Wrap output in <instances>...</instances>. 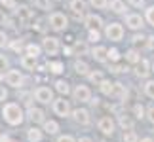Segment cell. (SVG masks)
Segmentation results:
<instances>
[{"label":"cell","mask_w":154,"mask_h":142,"mask_svg":"<svg viewBox=\"0 0 154 142\" xmlns=\"http://www.w3.org/2000/svg\"><path fill=\"white\" fill-rule=\"evenodd\" d=\"M2 116H4V120L10 123V125H21L23 123V110H21V106L19 104H15V102H8V104H4V108H2Z\"/></svg>","instance_id":"1"},{"label":"cell","mask_w":154,"mask_h":142,"mask_svg":"<svg viewBox=\"0 0 154 142\" xmlns=\"http://www.w3.org/2000/svg\"><path fill=\"white\" fill-rule=\"evenodd\" d=\"M48 21H50V27L55 32H63V31H67V27H69V17L65 15L63 11H51Z\"/></svg>","instance_id":"2"},{"label":"cell","mask_w":154,"mask_h":142,"mask_svg":"<svg viewBox=\"0 0 154 142\" xmlns=\"http://www.w3.org/2000/svg\"><path fill=\"white\" fill-rule=\"evenodd\" d=\"M105 36L110 40V42H120L124 38V27L120 23H110V25H106L105 28Z\"/></svg>","instance_id":"3"},{"label":"cell","mask_w":154,"mask_h":142,"mask_svg":"<svg viewBox=\"0 0 154 142\" xmlns=\"http://www.w3.org/2000/svg\"><path fill=\"white\" fill-rule=\"evenodd\" d=\"M42 49L46 51V55H57L59 49H61L59 38H55V36H46L42 40Z\"/></svg>","instance_id":"4"},{"label":"cell","mask_w":154,"mask_h":142,"mask_svg":"<svg viewBox=\"0 0 154 142\" xmlns=\"http://www.w3.org/2000/svg\"><path fill=\"white\" fill-rule=\"evenodd\" d=\"M53 112H55L59 117H67V116L70 114V104H69V100L65 99V97L53 100Z\"/></svg>","instance_id":"5"},{"label":"cell","mask_w":154,"mask_h":142,"mask_svg":"<svg viewBox=\"0 0 154 142\" xmlns=\"http://www.w3.org/2000/svg\"><path fill=\"white\" fill-rule=\"evenodd\" d=\"M126 25H128V28H131V31H141V28L145 27V19L139 13H128L126 15Z\"/></svg>","instance_id":"6"},{"label":"cell","mask_w":154,"mask_h":142,"mask_svg":"<svg viewBox=\"0 0 154 142\" xmlns=\"http://www.w3.org/2000/svg\"><path fill=\"white\" fill-rule=\"evenodd\" d=\"M72 95H74V100H78V102H90L91 100V91L88 85H76Z\"/></svg>","instance_id":"7"},{"label":"cell","mask_w":154,"mask_h":142,"mask_svg":"<svg viewBox=\"0 0 154 142\" xmlns=\"http://www.w3.org/2000/svg\"><path fill=\"white\" fill-rule=\"evenodd\" d=\"M6 84L11 85V87H21L23 84V74L19 72V70H15V68H11L6 72Z\"/></svg>","instance_id":"8"},{"label":"cell","mask_w":154,"mask_h":142,"mask_svg":"<svg viewBox=\"0 0 154 142\" xmlns=\"http://www.w3.org/2000/svg\"><path fill=\"white\" fill-rule=\"evenodd\" d=\"M97 127H99V131H101L105 137H110V135L114 133V121H112L109 116L101 117V120H99V123H97Z\"/></svg>","instance_id":"9"},{"label":"cell","mask_w":154,"mask_h":142,"mask_svg":"<svg viewBox=\"0 0 154 142\" xmlns=\"http://www.w3.org/2000/svg\"><path fill=\"white\" fill-rule=\"evenodd\" d=\"M34 97H36L38 102L50 104V100H53V91L50 89V87H38V89L34 91Z\"/></svg>","instance_id":"10"},{"label":"cell","mask_w":154,"mask_h":142,"mask_svg":"<svg viewBox=\"0 0 154 142\" xmlns=\"http://www.w3.org/2000/svg\"><path fill=\"white\" fill-rule=\"evenodd\" d=\"M72 117H74L76 123H80V125H90V121H91V116H90V112L86 108H76L72 112Z\"/></svg>","instance_id":"11"},{"label":"cell","mask_w":154,"mask_h":142,"mask_svg":"<svg viewBox=\"0 0 154 142\" xmlns=\"http://www.w3.org/2000/svg\"><path fill=\"white\" fill-rule=\"evenodd\" d=\"M84 25L88 28H99V27H103V17L97 13H88L84 17Z\"/></svg>","instance_id":"12"},{"label":"cell","mask_w":154,"mask_h":142,"mask_svg":"<svg viewBox=\"0 0 154 142\" xmlns=\"http://www.w3.org/2000/svg\"><path fill=\"white\" fill-rule=\"evenodd\" d=\"M149 72H152L149 61H146V59H141V61L135 64V76H137V78H146Z\"/></svg>","instance_id":"13"},{"label":"cell","mask_w":154,"mask_h":142,"mask_svg":"<svg viewBox=\"0 0 154 142\" xmlns=\"http://www.w3.org/2000/svg\"><path fill=\"white\" fill-rule=\"evenodd\" d=\"M91 57L95 59L97 63H105L106 59H109V49H106L105 46H95L91 49Z\"/></svg>","instance_id":"14"},{"label":"cell","mask_w":154,"mask_h":142,"mask_svg":"<svg viewBox=\"0 0 154 142\" xmlns=\"http://www.w3.org/2000/svg\"><path fill=\"white\" fill-rule=\"evenodd\" d=\"M69 8L72 10V13L76 17H82V15H84V11H86V2H84V0H70Z\"/></svg>","instance_id":"15"},{"label":"cell","mask_w":154,"mask_h":142,"mask_svg":"<svg viewBox=\"0 0 154 142\" xmlns=\"http://www.w3.org/2000/svg\"><path fill=\"white\" fill-rule=\"evenodd\" d=\"M110 97H116L118 100H124V99L128 97V89H126V85H124V84H118V81H116L114 87H112V95H110Z\"/></svg>","instance_id":"16"},{"label":"cell","mask_w":154,"mask_h":142,"mask_svg":"<svg viewBox=\"0 0 154 142\" xmlns=\"http://www.w3.org/2000/svg\"><path fill=\"white\" fill-rule=\"evenodd\" d=\"M21 67L25 68V70H34V67H36V57L25 53V55L21 57Z\"/></svg>","instance_id":"17"},{"label":"cell","mask_w":154,"mask_h":142,"mask_svg":"<svg viewBox=\"0 0 154 142\" xmlns=\"http://www.w3.org/2000/svg\"><path fill=\"white\" fill-rule=\"evenodd\" d=\"M29 120L34 123H42L44 121V110L40 108H29Z\"/></svg>","instance_id":"18"},{"label":"cell","mask_w":154,"mask_h":142,"mask_svg":"<svg viewBox=\"0 0 154 142\" xmlns=\"http://www.w3.org/2000/svg\"><path fill=\"white\" fill-rule=\"evenodd\" d=\"M109 8H110L112 13H126V4H124V0H110Z\"/></svg>","instance_id":"19"},{"label":"cell","mask_w":154,"mask_h":142,"mask_svg":"<svg viewBox=\"0 0 154 142\" xmlns=\"http://www.w3.org/2000/svg\"><path fill=\"white\" fill-rule=\"evenodd\" d=\"M15 11H17V15H19V19H21L23 23H29V21L32 19V11L29 10L27 6H21V8H17Z\"/></svg>","instance_id":"20"},{"label":"cell","mask_w":154,"mask_h":142,"mask_svg":"<svg viewBox=\"0 0 154 142\" xmlns=\"http://www.w3.org/2000/svg\"><path fill=\"white\" fill-rule=\"evenodd\" d=\"M74 70H76V74L86 76V74H90V64L80 59V61H76V63H74Z\"/></svg>","instance_id":"21"},{"label":"cell","mask_w":154,"mask_h":142,"mask_svg":"<svg viewBox=\"0 0 154 142\" xmlns=\"http://www.w3.org/2000/svg\"><path fill=\"white\" fill-rule=\"evenodd\" d=\"M27 138H29V142H40L42 140V131L36 127H31L27 131Z\"/></svg>","instance_id":"22"},{"label":"cell","mask_w":154,"mask_h":142,"mask_svg":"<svg viewBox=\"0 0 154 142\" xmlns=\"http://www.w3.org/2000/svg\"><path fill=\"white\" fill-rule=\"evenodd\" d=\"M126 61L128 63H131V64H137L141 61V53L137 49H128L126 51Z\"/></svg>","instance_id":"23"},{"label":"cell","mask_w":154,"mask_h":142,"mask_svg":"<svg viewBox=\"0 0 154 142\" xmlns=\"http://www.w3.org/2000/svg\"><path fill=\"white\" fill-rule=\"evenodd\" d=\"M55 89L61 93L63 97H67V95L70 93V87H69V84H67L65 80H57V81H55Z\"/></svg>","instance_id":"24"},{"label":"cell","mask_w":154,"mask_h":142,"mask_svg":"<svg viewBox=\"0 0 154 142\" xmlns=\"http://www.w3.org/2000/svg\"><path fill=\"white\" fill-rule=\"evenodd\" d=\"M48 68H50L51 74H61L63 70H65V67H63L61 61H50V63H48Z\"/></svg>","instance_id":"25"},{"label":"cell","mask_w":154,"mask_h":142,"mask_svg":"<svg viewBox=\"0 0 154 142\" xmlns=\"http://www.w3.org/2000/svg\"><path fill=\"white\" fill-rule=\"evenodd\" d=\"M44 129H46V133H48V135H55L59 131V125H57V121L48 120V121H44Z\"/></svg>","instance_id":"26"},{"label":"cell","mask_w":154,"mask_h":142,"mask_svg":"<svg viewBox=\"0 0 154 142\" xmlns=\"http://www.w3.org/2000/svg\"><path fill=\"white\" fill-rule=\"evenodd\" d=\"M112 87H114V84H112V81H109V80H103L101 84H99V89H101V93L103 95H112Z\"/></svg>","instance_id":"27"},{"label":"cell","mask_w":154,"mask_h":142,"mask_svg":"<svg viewBox=\"0 0 154 142\" xmlns=\"http://www.w3.org/2000/svg\"><path fill=\"white\" fill-rule=\"evenodd\" d=\"M40 51H42V47L36 46V44H27V47H25V53H29V55H32V57H38Z\"/></svg>","instance_id":"28"},{"label":"cell","mask_w":154,"mask_h":142,"mask_svg":"<svg viewBox=\"0 0 154 142\" xmlns=\"http://www.w3.org/2000/svg\"><path fill=\"white\" fill-rule=\"evenodd\" d=\"M99 38H101V34H99V28H90L88 31V42H99Z\"/></svg>","instance_id":"29"},{"label":"cell","mask_w":154,"mask_h":142,"mask_svg":"<svg viewBox=\"0 0 154 142\" xmlns=\"http://www.w3.org/2000/svg\"><path fill=\"white\" fill-rule=\"evenodd\" d=\"M34 6H36V8L38 10H46V11H48V10H51V0H34Z\"/></svg>","instance_id":"30"},{"label":"cell","mask_w":154,"mask_h":142,"mask_svg":"<svg viewBox=\"0 0 154 142\" xmlns=\"http://www.w3.org/2000/svg\"><path fill=\"white\" fill-rule=\"evenodd\" d=\"M145 21L149 23L150 27H154V6H149L145 11Z\"/></svg>","instance_id":"31"},{"label":"cell","mask_w":154,"mask_h":142,"mask_svg":"<svg viewBox=\"0 0 154 142\" xmlns=\"http://www.w3.org/2000/svg\"><path fill=\"white\" fill-rule=\"evenodd\" d=\"M72 49H74V55H86V53H88V46H86L84 42H82V44L76 42Z\"/></svg>","instance_id":"32"},{"label":"cell","mask_w":154,"mask_h":142,"mask_svg":"<svg viewBox=\"0 0 154 142\" xmlns=\"http://www.w3.org/2000/svg\"><path fill=\"white\" fill-rule=\"evenodd\" d=\"M124 142H139L137 133H133L131 129H128V131L124 133Z\"/></svg>","instance_id":"33"},{"label":"cell","mask_w":154,"mask_h":142,"mask_svg":"<svg viewBox=\"0 0 154 142\" xmlns=\"http://www.w3.org/2000/svg\"><path fill=\"white\" fill-rule=\"evenodd\" d=\"M133 116L137 117V120H143L145 117V108H143V104H133Z\"/></svg>","instance_id":"34"},{"label":"cell","mask_w":154,"mask_h":142,"mask_svg":"<svg viewBox=\"0 0 154 142\" xmlns=\"http://www.w3.org/2000/svg\"><path fill=\"white\" fill-rule=\"evenodd\" d=\"M90 4H91L95 10H105V8H109V0H90Z\"/></svg>","instance_id":"35"},{"label":"cell","mask_w":154,"mask_h":142,"mask_svg":"<svg viewBox=\"0 0 154 142\" xmlns=\"http://www.w3.org/2000/svg\"><path fill=\"white\" fill-rule=\"evenodd\" d=\"M0 4L4 6V10H10V11L17 10V2H15V0H0Z\"/></svg>","instance_id":"36"},{"label":"cell","mask_w":154,"mask_h":142,"mask_svg":"<svg viewBox=\"0 0 154 142\" xmlns=\"http://www.w3.org/2000/svg\"><path fill=\"white\" fill-rule=\"evenodd\" d=\"M145 95L150 97V99H154V80H150V81L145 84Z\"/></svg>","instance_id":"37"},{"label":"cell","mask_w":154,"mask_h":142,"mask_svg":"<svg viewBox=\"0 0 154 142\" xmlns=\"http://www.w3.org/2000/svg\"><path fill=\"white\" fill-rule=\"evenodd\" d=\"M88 76H90V80L93 81V84H97V85H99V84L103 81V74L99 72V70H95V72H90Z\"/></svg>","instance_id":"38"},{"label":"cell","mask_w":154,"mask_h":142,"mask_svg":"<svg viewBox=\"0 0 154 142\" xmlns=\"http://www.w3.org/2000/svg\"><path fill=\"white\" fill-rule=\"evenodd\" d=\"M109 61H110V63H116V61H120V51H118L116 47H112V49H109Z\"/></svg>","instance_id":"39"},{"label":"cell","mask_w":154,"mask_h":142,"mask_svg":"<svg viewBox=\"0 0 154 142\" xmlns=\"http://www.w3.org/2000/svg\"><path fill=\"white\" fill-rule=\"evenodd\" d=\"M120 125H122L124 129H131V127H133V121L129 120L128 116H120Z\"/></svg>","instance_id":"40"},{"label":"cell","mask_w":154,"mask_h":142,"mask_svg":"<svg viewBox=\"0 0 154 142\" xmlns=\"http://www.w3.org/2000/svg\"><path fill=\"white\" fill-rule=\"evenodd\" d=\"M110 72H116V74L128 72V67H124V64H112V67H110Z\"/></svg>","instance_id":"41"},{"label":"cell","mask_w":154,"mask_h":142,"mask_svg":"<svg viewBox=\"0 0 154 142\" xmlns=\"http://www.w3.org/2000/svg\"><path fill=\"white\" fill-rule=\"evenodd\" d=\"M8 46V34H6L4 31H0V47Z\"/></svg>","instance_id":"42"},{"label":"cell","mask_w":154,"mask_h":142,"mask_svg":"<svg viewBox=\"0 0 154 142\" xmlns=\"http://www.w3.org/2000/svg\"><path fill=\"white\" fill-rule=\"evenodd\" d=\"M11 49H14V51H21L23 49V42H21V40H15V42L11 44Z\"/></svg>","instance_id":"43"},{"label":"cell","mask_w":154,"mask_h":142,"mask_svg":"<svg viewBox=\"0 0 154 142\" xmlns=\"http://www.w3.org/2000/svg\"><path fill=\"white\" fill-rule=\"evenodd\" d=\"M129 4L133 6V8H141V6H145V0H128Z\"/></svg>","instance_id":"44"},{"label":"cell","mask_w":154,"mask_h":142,"mask_svg":"<svg viewBox=\"0 0 154 142\" xmlns=\"http://www.w3.org/2000/svg\"><path fill=\"white\" fill-rule=\"evenodd\" d=\"M57 142H74V138L70 137V135H63V137H59Z\"/></svg>","instance_id":"45"},{"label":"cell","mask_w":154,"mask_h":142,"mask_svg":"<svg viewBox=\"0 0 154 142\" xmlns=\"http://www.w3.org/2000/svg\"><path fill=\"white\" fill-rule=\"evenodd\" d=\"M146 117H149L150 123H154V106H150V108L146 110Z\"/></svg>","instance_id":"46"},{"label":"cell","mask_w":154,"mask_h":142,"mask_svg":"<svg viewBox=\"0 0 154 142\" xmlns=\"http://www.w3.org/2000/svg\"><path fill=\"white\" fill-rule=\"evenodd\" d=\"M6 67H8V57H4V55H0V70H4Z\"/></svg>","instance_id":"47"},{"label":"cell","mask_w":154,"mask_h":142,"mask_svg":"<svg viewBox=\"0 0 154 142\" xmlns=\"http://www.w3.org/2000/svg\"><path fill=\"white\" fill-rule=\"evenodd\" d=\"M146 47L154 51V36H149V38H146Z\"/></svg>","instance_id":"48"},{"label":"cell","mask_w":154,"mask_h":142,"mask_svg":"<svg viewBox=\"0 0 154 142\" xmlns=\"http://www.w3.org/2000/svg\"><path fill=\"white\" fill-rule=\"evenodd\" d=\"M6 99H8V91H6L2 85H0V100H6Z\"/></svg>","instance_id":"49"},{"label":"cell","mask_w":154,"mask_h":142,"mask_svg":"<svg viewBox=\"0 0 154 142\" xmlns=\"http://www.w3.org/2000/svg\"><path fill=\"white\" fill-rule=\"evenodd\" d=\"M143 40H146V38L143 36V34H135V36H133V42H135V44H139V42H143Z\"/></svg>","instance_id":"50"},{"label":"cell","mask_w":154,"mask_h":142,"mask_svg":"<svg viewBox=\"0 0 154 142\" xmlns=\"http://www.w3.org/2000/svg\"><path fill=\"white\" fill-rule=\"evenodd\" d=\"M63 53H65V55H72L74 49H72V47H63Z\"/></svg>","instance_id":"51"},{"label":"cell","mask_w":154,"mask_h":142,"mask_svg":"<svg viewBox=\"0 0 154 142\" xmlns=\"http://www.w3.org/2000/svg\"><path fill=\"white\" fill-rule=\"evenodd\" d=\"M78 142H93V140L88 138V137H82V138H78Z\"/></svg>","instance_id":"52"},{"label":"cell","mask_w":154,"mask_h":142,"mask_svg":"<svg viewBox=\"0 0 154 142\" xmlns=\"http://www.w3.org/2000/svg\"><path fill=\"white\" fill-rule=\"evenodd\" d=\"M141 142H152V138H143Z\"/></svg>","instance_id":"53"},{"label":"cell","mask_w":154,"mask_h":142,"mask_svg":"<svg viewBox=\"0 0 154 142\" xmlns=\"http://www.w3.org/2000/svg\"><path fill=\"white\" fill-rule=\"evenodd\" d=\"M0 80H6V76H4L2 72H0Z\"/></svg>","instance_id":"54"},{"label":"cell","mask_w":154,"mask_h":142,"mask_svg":"<svg viewBox=\"0 0 154 142\" xmlns=\"http://www.w3.org/2000/svg\"><path fill=\"white\" fill-rule=\"evenodd\" d=\"M152 72H154V63H152Z\"/></svg>","instance_id":"55"},{"label":"cell","mask_w":154,"mask_h":142,"mask_svg":"<svg viewBox=\"0 0 154 142\" xmlns=\"http://www.w3.org/2000/svg\"><path fill=\"white\" fill-rule=\"evenodd\" d=\"M0 137H2V131H0Z\"/></svg>","instance_id":"56"},{"label":"cell","mask_w":154,"mask_h":142,"mask_svg":"<svg viewBox=\"0 0 154 142\" xmlns=\"http://www.w3.org/2000/svg\"><path fill=\"white\" fill-rule=\"evenodd\" d=\"M8 142H11V140H8Z\"/></svg>","instance_id":"57"}]
</instances>
